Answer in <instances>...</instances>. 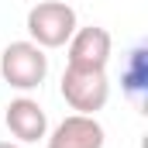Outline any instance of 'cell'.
Here are the masks:
<instances>
[{
	"instance_id": "cell-3",
	"label": "cell",
	"mask_w": 148,
	"mask_h": 148,
	"mask_svg": "<svg viewBox=\"0 0 148 148\" xmlns=\"http://www.w3.org/2000/svg\"><path fill=\"white\" fill-rule=\"evenodd\" d=\"M59 90H62V100L76 114H90V117H97V110H103L107 100H110V83H107L103 69H73V66H66Z\"/></svg>"
},
{
	"instance_id": "cell-7",
	"label": "cell",
	"mask_w": 148,
	"mask_h": 148,
	"mask_svg": "<svg viewBox=\"0 0 148 148\" xmlns=\"http://www.w3.org/2000/svg\"><path fill=\"white\" fill-rule=\"evenodd\" d=\"M148 86V66H145V48H134L131 59H127V73H124V90L127 97H141Z\"/></svg>"
},
{
	"instance_id": "cell-4",
	"label": "cell",
	"mask_w": 148,
	"mask_h": 148,
	"mask_svg": "<svg viewBox=\"0 0 148 148\" xmlns=\"http://www.w3.org/2000/svg\"><path fill=\"white\" fill-rule=\"evenodd\" d=\"M66 48H69V62L66 66H73V69H103L107 73L114 38H110L107 28L90 24V28H76L73 38L66 41Z\"/></svg>"
},
{
	"instance_id": "cell-1",
	"label": "cell",
	"mask_w": 148,
	"mask_h": 148,
	"mask_svg": "<svg viewBox=\"0 0 148 148\" xmlns=\"http://www.w3.org/2000/svg\"><path fill=\"white\" fill-rule=\"evenodd\" d=\"M28 38L38 48H66V41L73 38V31L79 28L76 10L62 0H38L28 10Z\"/></svg>"
},
{
	"instance_id": "cell-5",
	"label": "cell",
	"mask_w": 148,
	"mask_h": 148,
	"mask_svg": "<svg viewBox=\"0 0 148 148\" xmlns=\"http://www.w3.org/2000/svg\"><path fill=\"white\" fill-rule=\"evenodd\" d=\"M103 124L90 114H69L45 134L48 148H103Z\"/></svg>"
},
{
	"instance_id": "cell-8",
	"label": "cell",
	"mask_w": 148,
	"mask_h": 148,
	"mask_svg": "<svg viewBox=\"0 0 148 148\" xmlns=\"http://www.w3.org/2000/svg\"><path fill=\"white\" fill-rule=\"evenodd\" d=\"M0 148H21L17 141H0Z\"/></svg>"
},
{
	"instance_id": "cell-6",
	"label": "cell",
	"mask_w": 148,
	"mask_h": 148,
	"mask_svg": "<svg viewBox=\"0 0 148 148\" xmlns=\"http://www.w3.org/2000/svg\"><path fill=\"white\" fill-rule=\"evenodd\" d=\"M7 131L17 138V145H31V141H41L48 134V114L45 107L31 100V97H17L7 103Z\"/></svg>"
},
{
	"instance_id": "cell-2",
	"label": "cell",
	"mask_w": 148,
	"mask_h": 148,
	"mask_svg": "<svg viewBox=\"0 0 148 148\" xmlns=\"http://www.w3.org/2000/svg\"><path fill=\"white\" fill-rule=\"evenodd\" d=\"M0 76H3V83H10L21 93L38 90L45 83V76H48V55H45V48H38L31 38L10 41L0 52Z\"/></svg>"
}]
</instances>
